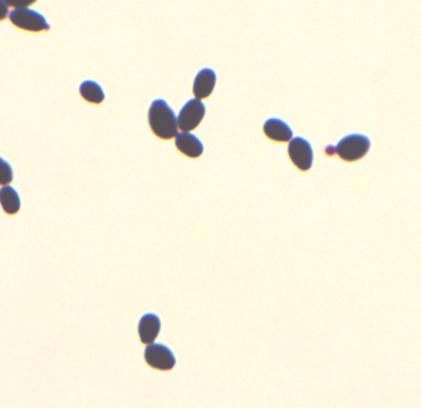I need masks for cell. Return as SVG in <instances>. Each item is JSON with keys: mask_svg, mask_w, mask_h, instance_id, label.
<instances>
[{"mask_svg": "<svg viewBox=\"0 0 421 408\" xmlns=\"http://www.w3.org/2000/svg\"><path fill=\"white\" fill-rule=\"evenodd\" d=\"M288 155L293 165L300 171H309L313 165L314 151L309 141L296 137L288 145Z\"/></svg>", "mask_w": 421, "mask_h": 408, "instance_id": "cell-5", "label": "cell"}, {"mask_svg": "<svg viewBox=\"0 0 421 408\" xmlns=\"http://www.w3.org/2000/svg\"><path fill=\"white\" fill-rule=\"evenodd\" d=\"M162 327L160 318L153 313L146 314L138 324V334L140 340L145 344H152L159 336Z\"/></svg>", "mask_w": 421, "mask_h": 408, "instance_id": "cell-8", "label": "cell"}, {"mask_svg": "<svg viewBox=\"0 0 421 408\" xmlns=\"http://www.w3.org/2000/svg\"><path fill=\"white\" fill-rule=\"evenodd\" d=\"M0 204L4 211L9 216L17 214L21 208V201L16 190L10 186L3 187L0 191Z\"/></svg>", "mask_w": 421, "mask_h": 408, "instance_id": "cell-11", "label": "cell"}, {"mask_svg": "<svg viewBox=\"0 0 421 408\" xmlns=\"http://www.w3.org/2000/svg\"><path fill=\"white\" fill-rule=\"evenodd\" d=\"M8 13L9 6L6 1H0V22L7 18Z\"/></svg>", "mask_w": 421, "mask_h": 408, "instance_id": "cell-15", "label": "cell"}, {"mask_svg": "<svg viewBox=\"0 0 421 408\" xmlns=\"http://www.w3.org/2000/svg\"><path fill=\"white\" fill-rule=\"evenodd\" d=\"M144 358L151 368L159 370H170L174 368L176 360L173 352L165 345L151 344L145 349Z\"/></svg>", "mask_w": 421, "mask_h": 408, "instance_id": "cell-6", "label": "cell"}, {"mask_svg": "<svg viewBox=\"0 0 421 408\" xmlns=\"http://www.w3.org/2000/svg\"><path fill=\"white\" fill-rule=\"evenodd\" d=\"M81 97L88 103L100 104L105 99V93L96 82L87 80L83 82L80 88Z\"/></svg>", "mask_w": 421, "mask_h": 408, "instance_id": "cell-12", "label": "cell"}, {"mask_svg": "<svg viewBox=\"0 0 421 408\" xmlns=\"http://www.w3.org/2000/svg\"><path fill=\"white\" fill-rule=\"evenodd\" d=\"M176 148L189 158L197 159L204 153V144L195 134L181 133L176 135Z\"/></svg>", "mask_w": 421, "mask_h": 408, "instance_id": "cell-7", "label": "cell"}, {"mask_svg": "<svg viewBox=\"0 0 421 408\" xmlns=\"http://www.w3.org/2000/svg\"><path fill=\"white\" fill-rule=\"evenodd\" d=\"M148 123L153 134L160 139L168 140L177 135V118L173 109L163 99H155L151 104Z\"/></svg>", "mask_w": 421, "mask_h": 408, "instance_id": "cell-1", "label": "cell"}, {"mask_svg": "<svg viewBox=\"0 0 421 408\" xmlns=\"http://www.w3.org/2000/svg\"><path fill=\"white\" fill-rule=\"evenodd\" d=\"M13 179L11 165L0 157V185H9Z\"/></svg>", "mask_w": 421, "mask_h": 408, "instance_id": "cell-13", "label": "cell"}, {"mask_svg": "<svg viewBox=\"0 0 421 408\" xmlns=\"http://www.w3.org/2000/svg\"><path fill=\"white\" fill-rule=\"evenodd\" d=\"M371 140L366 135L353 133L343 138L334 148L340 159L354 162L363 158L371 149Z\"/></svg>", "mask_w": 421, "mask_h": 408, "instance_id": "cell-2", "label": "cell"}, {"mask_svg": "<svg viewBox=\"0 0 421 408\" xmlns=\"http://www.w3.org/2000/svg\"><path fill=\"white\" fill-rule=\"evenodd\" d=\"M10 22L18 29L39 33L50 29L43 15L27 8L16 9L9 13Z\"/></svg>", "mask_w": 421, "mask_h": 408, "instance_id": "cell-3", "label": "cell"}, {"mask_svg": "<svg viewBox=\"0 0 421 408\" xmlns=\"http://www.w3.org/2000/svg\"><path fill=\"white\" fill-rule=\"evenodd\" d=\"M34 3L35 1H33V0H9V1H6L9 7L18 9L26 8V6H29V5Z\"/></svg>", "mask_w": 421, "mask_h": 408, "instance_id": "cell-14", "label": "cell"}, {"mask_svg": "<svg viewBox=\"0 0 421 408\" xmlns=\"http://www.w3.org/2000/svg\"><path fill=\"white\" fill-rule=\"evenodd\" d=\"M263 132L270 140L278 143H288L293 137L289 125L279 118H269L263 125Z\"/></svg>", "mask_w": 421, "mask_h": 408, "instance_id": "cell-9", "label": "cell"}, {"mask_svg": "<svg viewBox=\"0 0 421 408\" xmlns=\"http://www.w3.org/2000/svg\"><path fill=\"white\" fill-rule=\"evenodd\" d=\"M206 114L204 104L199 99H192L187 102L179 114L178 126L185 132H190L199 126Z\"/></svg>", "mask_w": 421, "mask_h": 408, "instance_id": "cell-4", "label": "cell"}, {"mask_svg": "<svg viewBox=\"0 0 421 408\" xmlns=\"http://www.w3.org/2000/svg\"><path fill=\"white\" fill-rule=\"evenodd\" d=\"M217 82L216 72L204 69L197 73L193 86V93L197 99L209 98L214 90Z\"/></svg>", "mask_w": 421, "mask_h": 408, "instance_id": "cell-10", "label": "cell"}]
</instances>
